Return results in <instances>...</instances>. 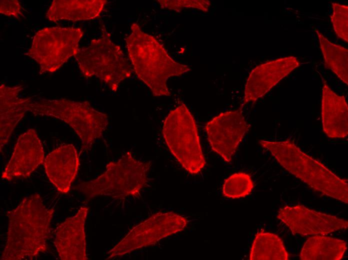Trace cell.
Returning <instances> with one entry per match:
<instances>
[{"label": "cell", "instance_id": "obj_8", "mask_svg": "<svg viewBox=\"0 0 348 260\" xmlns=\"http://www.w3.org/2000/svg\"><path fill=\"white\" fill-rule=\"evenodd\" d=\"M83 34L79 28H44L36 33L26 54L40 65V74L55 72L76 55Z\"/></svg>", "mask_w": 348, "mask_h": 260}, {"label": "cell", "instance_id": "obj_5", "mask_svg": "<svg viewBox=\"0 0 348 260\" xmlns=\"http://www.w3.org/2000/svg\"><path fill=\"white\" fill-rule=\"evenodd\" d=\"M150 166V162L138 160L128 152L118 160L109 162L97 178L74 188L88 199L100 196L116 199L136 196L146 186Z\"/></svg>", "mask_w": 348, "mask_h": 260}, {"label": "cell", "instance_id": "obj_12", "mask_svg": "<svg viewBox=\"0 0 348 260\" xmlns=\"http://www.w3.org/2000/svg\"><path fill=\"white\" fill-rule=\"evenodd\" d=\"M296 58L289 56L262 64L254 68L246 80L244 104L254 102L299 66Z\"/></svg>", "mask_w": 348, "mask_h": 260}, {"label": "cell", "instance_id": "obj_17", "mask_svg": "<svg viewBox=\"0 0 348 260\" xmlns=\"http://www.w3.org/2000/svg\"><path fill=\"white\" fill-rule=\"evenodd\" d=\"M107 2L106 0H54L46 16L52 22L91 20L100 16Z\"/></svg>", "mask_w": 348, "mask_h": 260}, {"label": "cell", "instance_id": "obj_2", "mask_svg": "<svg viewBox=\"0 0 348 260\" xmlns=\"http://www.w3.org/2000/svg\"><path fill=\"white\" fill-rule=\"evenodd\" d=\"M54 211L46 208L38 194L24 198L8 211L7 240L0 260H32L46 252Z\"/></svg>", "mask_w": 348, "mask_h": 260}, {"label": "cell", "instance_id": "obj_13", "mask_svg": "<svg viewBox=\"0 0 348 260\" xmlns=\"http://www.w3.org/2000/svg\"><path fill=\"white\" fill-rule=\"evenodd\" d=\"M88 212V206H82L74 216L58 226L54 243L60 260L88 259L84 232Z\"/></svg>", "mask_w": 348, "mask_h": 260}, {"label": "cell", "instance_id": "obj_7", "mask_svg": "<svg viewBox=\"0 0 348 260\" xmlns=\"http://www.w3.org/2000/svg\"><path fill=\"white\" fill-rule=\"evenodd\" d=\"M162 134L170 150L186 171L196 174L202 170L206 162L197 126L184 103L172 110L166 118Z\"/></svg>", "mask_w": 348, "mask_h": 260}, {"label": "cell", "instance_id": "obj_9", "mask_svg": "<svg viewBox=\"0 0 348 260\" xmlns=\"http://www.w3.org/2000/svg\"><path fill=\"white\" fill-rule=\"evenodd\" d=\"M188 224L183 216L174 212H158L134 226L108 252V259L148 246L182 230Z\"/></svg>", "mask_w": 348, "mask_h": 260}, {"label": "cell", "instance_id": "obj_22", "mask_svg": "<svg viewBox=\"0 0 348 260\" xmlns=\"http://www.w3.org/2000/svg\"><path fill=\"white\" fill-rule=\"evenodd\" d=\"M330 16L334 30L340 38L348 42V6L338 2L332 3Z\"/></svg>", "mask_w": 348, "mask_h": 260}, {"label": "cell", "instance_id": "obj_18", "mask_svg": "<svg viewBox=\"0 0 348 260\" xmlns=\"http://www.w3.org/2000/svg\"><path fill=\"white\" fill-rule=\"evenodd\" d=\"M347 249L342 240L324 236H315L304 243L300 253L303 260H339Z\"/></svg>", "mask_w": 348, "mask_h": 260}, {"label": "cell", "instance_id": "obj_4", "mask_svg": "<svg viewBox=\"0 0 348 260\" xmlns=\"http://www.w3.org/2000/svg\"><path fill=\"white\" fill-rule=\"evenodd\" d=\"M287 171L313 189L345 203L348 202V180L341 178L326 166L304 152L288 140L272 142L260 140Z\"/></svg>", "mask_w": 348, "mask_h": 260}, {"label": "cell", "instance_id": "obj_16", "mask_svg": "<svg viewBox=\"0 0 348 260\" xmlns=\"http://www.w3.org/2000/svg\"><path fill=\"white\" fill-rule=\"evenodd\" d=\"M323 130L332 138H342L348 134V106L345 97L338 96L324 81L322 100Z\"/></svg>", "mask_w": 348, "mask_h": 260}, {"label": "cell", "instance_id": "obj_1", "mask_svg": "<svg viewBox=\"0 0 348 260\" xmlns=\"http://www.w3.org/2000/svg\"><path fill=\"white\" fill-rule=\"evenodd\" d=\"M24 85L0 86V144L4 146L20 120L28 112L53 116L68 124L82 142L80 154L89 150L108 124L107 115L94 108L88 101L65 98L47 100L19 97Z\"/></svg>", "mask_w": 348, "mask_h": 260}, {"label": "cell", "instance_id": "obj_3", "mask_svg": "<svg viewBox=\"0 0 348 260\" xmlns=\"http://www.w3.org/2000/svg\"><path fill=\"white\" fill-rule=\"evenodd\" d=\"M125 40L130 59L138 77L154 96L171 95L166 85L171 76H179L190 68L174 60L164 46L152 36L133 23Z\"/></svg>", "mask_w": 348, "mask_h": 260}, {"label": "cell", "instance_id": "obj_6", "mask_svg": "<svg viewBox=\"0 0 348 260\" xmlns=\"http://www.w3.org/2000/svg\"><path fill=\"white\" fill-rule=\"evenodd\" d=\"M74 58L85 78L96 76L113 92H116L120 83L132 74L126 56L108 33L92 40L88 46L80 48Z\"/></svg>", "mask_w": 348, "mask_h": 260}, {"label": "cell", "instance_id": "obj_10", "mask_svg": "<svg viewBox=\"0 0 348 260\" xmlns=\"http://www.w3.org/2000/svg\"><path fill=\"white\" fill-rule=\"evenodd\" d=\"M250 128L238 110L220 114L206 124L205 130L212 150L230 162Z\"/></svg>", "mask_w": 348, "mask_h": 260}, {"label": "cell", "instance_id": "obj_19", "mask_svg": "<svg viewBox=\"0 0 348 260\" xmlns=\"http://www.w3.org/2000/svg\"><path fill=\"white\" fill-rule=\"evenodd\" d=\"M250 259L286 260L288 259V254L280 237L262 230L255 236L250 249Z\"/></svg>", "mask_w": 348, "mask_h": 260}, {"label": "cell", "instance_id": "obj_14", "mask_svg": "<svg viewBox=\"0 0 348 260\" xmlns=\"http://www.w3.org/2000/svg\"><path fill=\"white\" fill-rule=\"evenodd\" d=\"M44 160L41 141L35 130L30 129L18 137L2 178L10 180L16 177H28Z\"/></svg>", "mask_w": 348, "mask_h": 260}, {"label": "cell", "instance_id": "obj_23", "mask_svg": "<svg viewBox=\"0 0 348 260\" xmlns=\"http://www.w3.org/2000/svg\"><path fill=\"white\" fill-rule=\"evenodd\" d=\"M161 8L180 12L183 8H195L204 12L208 10L210 2L207 0H159Z\"/></svg>", "mask_w": 348, "mask_h": 260}, {"label": "cell", "instance_id": "obj_15", "mask_svg": "<svg viewBox=\"0 0 348 260\" xmlns=\"http://www.w3.org/2000/svg\"><path fill=\"white\" fill-rule=\"evenodd\" d=\"M44 164L51 182L60 192L68 193L80 165L79 156L74 146L64 144L54 149L44 158Z\"/></svg>", "mask_w": 348, "mask_h": 260}, {"label": "cell", "instance_id": "obj_20", "mask_svg": "<svg viewBox=\"0 0 348 260\" xmlns=\"http://www.w3.org/2000/svg\"><path fill=\"white\" fill-rule=\"evenodd\" d=\"M325 64L342 80L348 84V49L334 44L316 30Z\"/></svg>", "mask_w": 348, "mask_h": 260}, {"label": "cell", "instance_id": "obj_11", "mask_svg": "<svg viewBox=\"0 0 348 260\" xmlns=\"http://www.w3.org/2000/svg\"><path fill=\"white\" fill-rule=\"evenodd\" d=\"M277 218L294 234H325L348 228L346 220L334 216L310 210L304 206H286L281 208Z\"/></svg>", "mask_w": 348, "mask_h": 260}, {"label": "cell", "instance_id": "obj_24", "mask_svg": "<svg viewBox=\"0 0 348 260\" xmlns=\"http://www.w3.org/2000/svg\"><path fill=\"white\" fill-rule=\"evenodd\" d=\"M22 7L17 0H1L0 12L5 16L18 18L22 15Z\"/></svg>", "mask_w": 348, "mask_h": 260}, {"label": "cell", "instance_id": "obj_21", "mask_svg": "<svg viewBox=\"0 0 348 260\" xmlns=\"http://www.w3.org/2000/svg\"><path fill=\"white\" fill-rule=\"evenodd\" d=\"M254 184L250 176L245 172L235 173L224 182L222 194L228 198H239L250 194Z\"/></svg>", "mask_w": 348, "mask_h": 260}]
</instances>
